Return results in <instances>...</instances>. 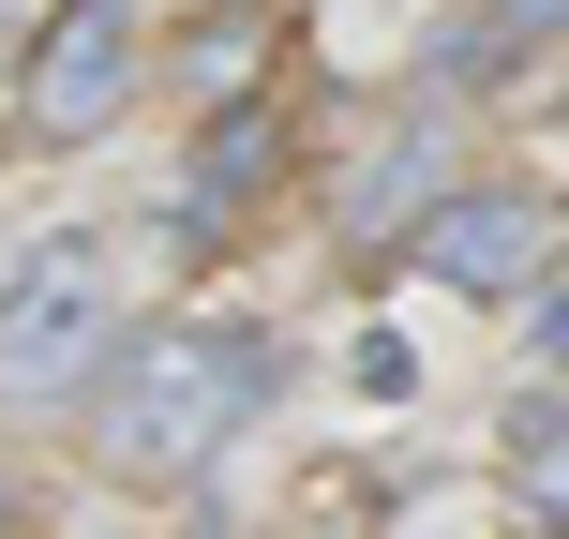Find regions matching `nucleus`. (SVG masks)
I'll return each instance as SVG.
<instances>
[{
	"label": "nucleus",
	"instance_id": "nucleus-6",
	"mask_svg": "<svg viewBox=\"0 0 569 539\" xmlns=\"http://www.w3.org/2000/svg\"><path fill=\"white\" fill-rule=\"evenodd\" d=\"M510 510L569 539V390H525L510 405Z\"/></svg>",
	"mask_w": 569,
	"mask_h": 539
},
{
	"label": "nucleus",
	"instance_id": "nucleus-7",
	"mask_svg": "<svg viewBox=\"0 0 569 539\" xmlns=\"http://www.w3.org/2000/svg\"><path fill=\"white\" fill-rule=\"evenodd\" d=\"M256 60H270V16H256V0H240V16H210L196 46H180V76H196V90H240V76H256Z\"/></svg>",
	"mask_w": 569,
	"mask_h": 539
},
{
	"label": "nucleus",
	"instance_id": "nucleus-2",
	"mask_svg": "<svg viewBox=\"0 0 569 539\" xmlns=\"http://www.w3.org/2000/svg\"><path fill=\"white\" fill-rule=\"evenodd\" d=\"M90 360H106V256H90V240H60V256H30L16 300H0V405L90 390Z\"/></svg>",
	"mask_w": 569,
	"mask_h": 539
},
{
	"label": "nucleus",
	"instance_id": "nucleus-4",
	"mask_svg": "<svg viewBox=\"0 0 569 539\" xmlns=\"http://www.w3.org/2000/svg\"><path fill=\"white\" fill-rule=\"evenodd\" d=\"M420 270L465 285V300H510L525 270H555V210H540V196H450V210L420 226Z\"/></svg>",
	"mask_w": 569,
	"mask_h": 539
},
{
	"label": "nucleus",
	"instance_id": "nucleus-9",
	"mask_svg": "<svg viewBox=\"0 0 569 539\" xmlns=\"http://www.w3.org/2000/svg\"><path fill=\"white\" fill-rule=\"evenodd\" d=\"M540 360H569V285H555V300H540Z\"/></svg>",
	"mask_w": 569,
	"mask_h": 539
},
{
	"label": "nucleus",
	"instance_id": "nucleus-8",
	"mask_svg": "<svg viewBox=\"0 0 569 539\" xmlns=\"http://www.w3.org/2000/svg\"><path fill=\"white\" fill-rule=\"evenodd\" d=\"M540 30H569V0H495V16L465 30V76H495V60H525Z\"/></svg>",
	"mask_w": 569,
	"mask_h": 539
},
{
	"label": "nucleus",
	"instance_id": "nucleus-3",
	"mask_svg": "<svg viewBox=\"0 0 569 539\" xmlns=\"http://www.w3.org/2000/svg\"><path fill=\"white\" fill-rule=\"evenodd\" d=\"M120 90H136V16H120V0H60V30L30 46V90H16V106H30V136H46V150H76L90 120L120 106Z\"/></svg>",
	"mask_w": 569,
	"mask_h": 539
},
{
	"label": "nucleus",
	"instance_id": "nucleus-10",
	"mask_svg": "<svg viewBox=\"0 0 569 539\" xmlns=\"http://www.w3.org/2000/svg\"><path fill=\"white\" fill-rule=\"evenodd\" d=\"M0 525H16V480H0Z\"/></svg>",
	"mask_w": 569,
	"mask_h": 539
},
{
	"label": "nucleus",
	"instance_id": "nucleus-1",
	"mask_svg": "<svg viewBox=\"0 0 569 539\" xmlns=\"http://www.w3.org/2000/svg\"><path fill=\"white\" fill-rule=\"evenodd\" d=\"M256 390H270V345H256V330L166 315L150 345H120V375H106V420H90V450H106L120 480H196V465L226 450L240 420H256Z\"/></svg>",
	"mask_w": 569,
	"mask_h": 539
},
{
	"label": "nucleus",
	"instance_id": "nucleus-5",
	"mask_svg": "<svg viewBox=\"0 0 569 539\" xmlns=\"http://www.w3.org/2000/svg\"><path fill=\"white\" fill-rule=\"evenodd\" d=\"M435 210H450V150H435V136H375L360 166H345L330 226L345 240H405V226H435Z\"/></svg>",
	"mask_w": 569,
	"mask_h": 539
}]
</instances>
